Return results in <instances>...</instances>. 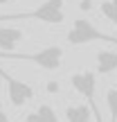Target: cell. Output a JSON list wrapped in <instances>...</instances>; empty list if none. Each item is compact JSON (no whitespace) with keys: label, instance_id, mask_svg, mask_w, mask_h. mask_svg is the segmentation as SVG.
I'll return each mask as SVG.
<instances>
[{"label":"cell","instance_id":"obj_1","mask_svg":"<svg viewBox=\"0 0 117 122\" xmlns=\"http://www.w3.org/2000/svg\"><path fill=\"white\" fill-rule=\"evenodd\" d=\"M0 59L7 61H27L34 63L43 70H59L63 63V48L59 45H47V48L38 50V52H0Z\"/></svg>","mask_w":117,"mask_h":122},{"label":"cell","instance_id":"obj_2","mask_svg":"<svg viewBox=\"0 0 117 122\" xmlns=\"http://www.w3.org/2000/svg\"><path fill=\"white\" fill-rule=\"evenodd\" d=\"M70 84H72V88L83 97V100H86L88 109L92 111L95 122H104L101 111H99V106H97V72H92V70L74 72L72 77H70Z\"/></svg>","mask_w":117,"mask_h":122},{"label":"cell","instance_id":"obj_3","mask_svg":"<svg viewBox=\"0 0 117 122\" xmlns=\"http://www.w3.org/2000/svg\"><path fill=\"white\" fill-rule=\"evenodd\" d=\"M68 43L70 45H86V43H92V41H101V43H110V45H117V36H108L104 34L101 30H97L88 18H74L72 27L68 32Z\"/></svg>","mask_w":117,"mask_h":122},{"label":"cell","instance_id":"obj_4","mask_svg":"<svg viewBox=\"0 0 117 122\" xmlns=\"http://www.w3.org/2000/svg\"><path fill=\"white\" fill-rule=\"evenodd\" d=\"M0 77L5 79V84H7V95H9V102H11L16 109H20V106H25L27 102L34 100V88L29 86V84L20 81V79L11 77V75H7L2 68H0Z\"/></svg>","mask_w":117,"mask_h":122},{"label":"cell","instance_id":"obj_5","mask_svg":"<svg viewBox=\"0 0 117 122\" xmlns=\"http://www.w3.org/2000/svg\"><path fill=\"white\" fill-rule=\"evenodd\" d=\"M23 41V30L20 27H0V50L11 52L16 45Z\"/></svg>","mask_w":117,"mask_h":122},{"label":"cell","instance_id":"obj_6","mask_svg":"<svg viewBox=\"0 0 117 122\" xmlns=\"http://www.w3.org/2000/svg\"><path fill=\"white\" fill-rule=\"evenodd\" d=\"M97 72L99 75H110L113 70H117V52H108V50H101L97 52Z\"/></svg>","mask_w":117,"mask_h":122},{"label":"cell","instance_id":"obj_7","mask_svg":"<svg viewBox=\"0 0 117 122\" xmlns=\"http://www.w3.org/2000/svg\"><path fill=\"white\" fill-rule=\"evenodd\" d=\"M23 122H59V115L50 104H41L34 113H27Z\"/></svg>","mask_w":117,"mask_h":122},{"label":"cell","instance_id":"obj_8","mask_svg":"<svg viewBox=\"0 0 117 122\" xmlns=\"http://www.w3.org/2000/svg\"><path fill=\"white\" fill-rule=\"evenodd\" d=\"M65 118L68 122H90L92 111L88 109V104H72L65 106Z\"/></svg>","mask_w":117,"mask_h":122},{"label":"cell","instance_id":"obj_9","mask_svg":"<svg viewBox=\"0 0 117 122\" xmlns=\"http://www.w3.org/2000/svg\"><path fill=\"white\" fill-rule=\"evenodd\" d=\"M99 11H101V16H104L108 23H113V25L117 27V0H106V2H101Z\"/></svg>","mask_w":117,"mask_h":122},{"label":"cell","instance_id":"obj_10","mask_svg":"<svg viewBox=\"0 0 117 122\" xmlns=\"http://www.w3.org/2000/svg\"><path fill=\"white\" fill-rule=\"evenodd\" d=\"M106 106H108V113H110V122H117V88H108Z\"/></svg>","mask_w":117,"mask_h":122},{"label":"cell","instance_id":"obj_11","mask_svg":"<svg viewBox=\"0 0 117 122\" xmlns=\"http://www.w3.org/2000/svg\"><path fill=\"white\" fill-rule=\"evenodd\" d=\"M45 88H47V93H59V84L56 81H47V86H45Z\"/></svg>","mask_w":117,"mask_h":122},{"label":"cell","instance_id":"obj_12","mask_svg":"<svg viewBox=\"0 0 117 122\" xmlns=\"http://www.w3.org/2000/svg\"><path fill=\"white\" fill-rule=\"evenodd\" d=\"M0 122H11V120H9V115L5 113V109H2V106H0Z\"/></svg>","mask_w":117,"mask_h":122},{"label":"cell","instance_id":"obj_13","mask_svg":"<svg viewBox=\"0 0 117 122\" xmlns=\"http://www.w3.org/2000/svg\"><path fill=\"white\" fill-rule=\"evenodd\" d=\"M79 7H81V9H92V2H90V0H83Z\"/></svg>","mask_w":117,"mask_h":122},{"label":"cell","instance_id":"obj_14","mask_svg":"<svg viewBox=\"0 0 117 122\" xmlns=\"http://www.w3.org/2000/svg\"><path fill=\"white\" fill-rule=\"evenodd\" d=\"M5 2H11V0H0V5H5Z\"/></svg>","mask_w":117,"mask_h":122}]
</instances>
